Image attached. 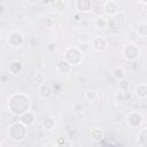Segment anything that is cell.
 <instances>
[{"mask_svg":"<svg viewBox=\"0 0 147 147\" xmlns=\"http://www.w3.org/2000/svg\"><path fill=\"white\" fill-rule=\"evenodd\" d=\"M8 108L13 115L21 116L30 110V99L24 93H15L9 99Z\"/></svg>","mask_w":147,"mask_h":147,"instance_id":"6da1fadb","label":"cell"},{"mask_svg":"<svg viewBox=\"0 0 147 147\" xmlns=\"http://www.w3.org/2000/svg\"><path fill=\"white\" fill-rule=\"evenodd\" d=\"M83 54L78 51L77 47H68L64 51V61L70 65H77L83 61Z\"/></svg>","mask_w":147,"mask_h":147,"instance_id":"7a4b0ae2","label":"cell"},{"mask_svg":"<svg viewBox=\"0 0 147 147\" xmlns=\"http://www.w3.org/2000/svg\"><path fill=\"white\" fill-rule=\"evenodd\" d=\"M8 134H9V138L11 140L22 141L26 137V127L22 123H20V122L14 123V124L10 125L9 131H8Z\"/></svg>","mask_w":147,"mask_h":147,"instance_id":"3957f363","label":"cell"},{"mask_svg":"<svg viewBox=\"0 0 147 147\" xmlns=\"http://www.w3.org/2000/svg\"><path fill=\"white\" fill-rule=\"evenodd\" d=\"M123 56L126 61H137L140 57V48L137 44L130 42L123 48Z\"/></svg>","mask_w":147,"mask_h":147,"instance_id":"277c9868","label":"cell"},{"mask_svg":"<svg viewBox=\"0 0 147 147\" xmlns=\"http://www.w3.org/2000/svg\"><path fill=\"white\" fill-rule=\"evenodd\" d=\"M7 42L9 44V46L11 47H20L23 45L24 42V36L21 31L18 30H14L10 31L7 34Z\"/></svg>","mask_w":147,"mask_h":147,"instance_id":"5b68a950","label":"cell"},{"mask_svg":"<svg viewBox=\"0 0 147 147\" xmlns=\"http://www.w3.org/2000/svg\"><path fill=\"white\" fill-rule=\"evenodd\" d=\"M102 8L105 13L109 16H115L119 13V5L115 0H107L102 3Z\"/></svg>","mask_w":147,"mask_h":147,"instance_id":"8992f818","label":"cell"},{"mask_svg":"<svg viewBox=\"0 0 147 147\" xmlns=\"http://www.w3.org/2000/svg\"><path fill=\"white\" fill-rule=\"evenodd\" d=\"M90 44H91V47L96 52H103L107 49V46H108L107 39L101 36H96L92 38V40H90Z\"/></svg>","mask_w":147,"mask_h":147,"instance_id":"52a82bcc","label":"cell"},{"mask_svg":"<svg viewBox=\"0 0 147 147\" xmlns=\"http://www.w3.org/2000/svg\"><path fill=\"white\" fill-rule=\"evenodd\" d=\"M142 116L141 114L137 113V111H131L127 114L126 116V124L130 126V127H139L141 124H142Z\"/></svg>","mask_w":147,"mask_h":147,"instance_id":"ba28073f","label":"cell"},{"mask_svg":"<svg viewBox=\"0 0 147 147\" xmlns=\"http://www.w3.org/2000/svg\"><path fill=\"white\" fill-rule=\"evenodd\" d=\"M75 6L79 13H87L92 9V1L91 0H77L75 2Z\"/></svg>","mask_w":147,"mask_h":147,"instance_id":"9c48e42d","label":"cell"},{"mask_svg":"<svg viewBox=\"0 0 147 147\" xmlns=\"http://www.w3.org/2000/svg\"><path fill=\"white\" fill-rule=\"evenodd\" d=\"M20 123H22L25 127H29V126L33 125V123H34V115L30 110L24 113L23 115L20 116Z\"/></svg>","mask_w":147,"mask_h":147,"instance_id":"30bf717a","label":"cell"},{"mask_svg":"<svg viewBox=\"0 0 147 147\" xmlns=\"http://www.w3.org/2000/svg\"><path fill=\"white\" fill-rule=\"evenodd\" d=\"M72 65H70L68 62H65L64 60L63 61H60L56 65V71L61 75H67V74H70L72 71Z\"/></svg>","mask_w":147,"mask_h":147,"instance_id":"8fae6325","label":"cell"},{"mask_svg":"<svg viewBox=\"0 0 147 147\" xmlns=\"http://www.w3.org/2000/svg\"><path fill=\"white\" fill-rule=\"evenodd\" d=\"M134 94L138 99L140 100H145L147 98V85L145 83H141L139 85L136 86V90H134Z\"/></svg>","mask_w":147,"mask_h":147,"instance_id":"7c38bea8","label":"cell"},{"mask_svg":"<svg viewBox=\"0 0 147 147\" xmlns=\"http://www.w3.org/2000/svg\"><path fill=\"white\" fill-rule=\"evenodd\" d=\"M38 93H39V95H40L42 99H48V98H51V96L53 95V90H52V87H51L49 85L42 84V85L39 86Z\"/></svg>","mask_w":147,"mask_h":147,"instance_id":"4fadbf2b","label":"cell"},{"mask_svg":"<svg viewBox=\"0 0 147 147\" xmlns=\"http://www.w3.org/2000/svg\"><path fill=\"white\" fill-rule=\"evenodd\" d=\"M22 68H23L22 63H21L20 61H17V60L11 61V62L9 63V65H8V70H9V72L13 74V75H16V74L21 72V71H22Z\"/></svg>","mask_w":147,"mask_h":147,"instance_id":"5bb4252c","label":"cell"},{"mask_svg":"<svg viewBox=\"0 0 147 147\" xmlns=\"http://www.w3.org/2000/svg\"><path fill=\"white\" fill-rule=\"evenodd\" d=\"M103 137H105V132H103L102 129L96 127V129H93V130L91 131V139H92L94 142L101 141V140L103 139Z\"/></svg>","mask_w":147,"mask_h":147,"instance_id":"9a60e30c","label":"cell"},{"mask_svg":"<svg viewBox=\"0 0 147 147\" xmlns=\"http://www.w3.org/2000/svg\"><path fill=\"white\" fill-rule=\"evenodd\" d=\"M138 144L140 147H147V127H142L138 134Z\"/></svg>","mask_w":147,"mask_h":147,"instance_id":"2e32d148","label":"cell"},{"mask_svg":"<svg viewBox=\"0 0 147 147\" xmlns=\"http://www.w3.org/2000/svg\"><path fill=\"white\" fill-rule=\"evenodd\" d=\"M41 125H42V127H44L45 130L51 131V130H53L54 126H55V119H54L53 117H51V116H47V117H45V118L42 119Z\"/></svg>","mask_w":147,"mask_h":147,"instance_id":"e0dca14e","label":"cell"},{"mask_svg":"<svg viewBox=\"0 0 147 147\" xmlns=\"http://www.w3.org/2000/svg\"><path fill=\"white\" fill-rule=\"evenodd\" d=\"M111 75L114 78H116L117 80H122L125 78V71L123 70V68L121 67H115L113 70H111Z\"/></svg>","mask_w":147,"mask_h":147,"instance_id":"ac0fdd59","label":"cell"},{"mask_svg":"<svg viewBox=\"0 0 147 147\" xmlns=\"http://www.w3.org/2000/svg\"><path fill=\"white\" fill-rule=\"evenodd\" d=\"M93 24H94V26H95L96 29H105V28L107 26L108 22H107V20H106L103 16H98V17L94 20Z\"/></svg>","mask_w":147,"mask_h":147,"instance_id":"d6986e66","label":"cell"},{"mask_svg":"<svg viewBox=\"0 0 147 147\" xmlns=\"http://www.w3.org/2000/svg\"><path fill=\"white\" fill-rule=\"evenodd\" d=\"M136 33L138 37L140 38H146L147 37V24L146 23H141L138 25V29L136 30Z\"/></svg>","mask_w":147,"mask_h":147,"instance_id":"ffe728a7","label":"cell"},{"mask_svg":"<svg viewBox=\"0 0 147 147\" xmlns=\"http://www.w3.org/2000/svg\"><path fill=\"white\" fill-rule=\"evenodd\" d=\"M77 48H78V51H79V52H80L83 55L87 54V53H88V52L92 49L90 41H87V42H80V44H79V46H78Z\"/></svg>","mask_w":147,"mask_h":147,"instance_id":"44dd1931","label":"cell"},{"mask_svg":"<svg viewBox=\"0 0 147 147\" xmlns=\"http://www.w3.org/2000/svg\"><path fill=\"white\" fill-rule=\"evenodd\" d=\"M52 6H53V8H54L55 10H57V11H63V10L65 9V3H64V1H62V0L53 1V2H52Z\"/></svg>","mask_w":147,"mask_h":147,"instance_id":"7402d4cb","label":"cell"},{"mask_svg":"<svg viewBox=\"0 0 147 147\" xmlns=\"http://www.w3.org/2000/svg\"><path fill=\"white\" fill-rule=\"evenodd\" d=\"M84 96H85V99L87 101H94L96 99V91H94V90H87L85 92Z\"/></svg>","mask_w":147,"mask_h":147,"instance_id":"603a6c76","label":"cell"},{"mask_svg":"<svg viewBox=\"0 0 147 147\" xmlns=\"http://www.w3.org/2000/svg\"><path fill=\"white\" fill-rule=\"evenodd\" d=\"M34 79H36V82H37L38 84L42 85V84H45V82H46V76H45V74H42V72H37L36 76H34Z\"/></svg>","mask_w":147,"mask_h":147,"instance_id":"cb8c5ba5","label":"cell"},{"mask_svg":"<svg viewBox=\"0 0 147 147\" xmlns=\"http://www.w3.org/2000/svg\"><path fill=\"white\" fill-rule=\"evenodd\" d=\"M119 82V90L122 91V92H125V91H127L129 90V87H130V84H129V82L124 78V79H122V80H118Z\"/></svg>","mask_w":147,"mask_h":147,"instance_id":"d4e9b609","label":"cell"},{"mask_svg":"<svg viewBox=\"0 0 147 147\" xmlns=\"http://www.w3.org/2000/svg\"><path fill=\"white\" fill-rule=\"evenodd\" d=\"M55 147H71V144L69 141L64 140V139H59Z\"/></svg>","mask_w":147,"mask_h":147,"instance_id":"484cf974","label":"cell"},{"mask_svg":"<svg viewBox=\"0 0 147 147\" xmlns=\"http://www.w3.org/2000/svg\"><path fill=\"white\" fill-rule=\"evenodd\" d=\"M44 24L46 25V28L52 29V28L55 25V22H54V20H53L52 17H46V20L44 21Z\"/></svg>","mask_w":147,"mask_h":147,"instance_id":"4316f807","label":"cell"},{"mask_svg":"<svg viewBox=\"0 0 147 147\" xmlns=\"http://www.w3.org/2000/svg\"><path fill=\"white\" fill-rule=\"evenodd\" d=\"M46 51H47L48 53H54V52L56 51L55 44H54V42H48V44L46 45Z\"/></svg>","mask_w":147,"mask_h":147,"instance_id":"83f0119b","label":"cell"},{"mask_svg":"<svg viewBox=\"0 0 147 147\" xmlns=\"http://www.w3.org/2000/svg\"><path fill=\"white\" fill-rule=\"evenodd\" d=\"M127 36H129V38L131 39V42H134V44H136V40H137V38H138V36H137V33H136V30H134V31H130V33H129Z\"/></svg>","mask_w":147,"mask_h":147,"instance_id":"f1b7e54d","label":"cell"},{"mask_svg":"<svg viewBox=\"0 0 147 147\" xmlns=\"http://www.w3.org/2000/svg\"><path fill=\"white\" fill-rule=\"evenodd\" d=\"M78 39H79V41H80V42H87V41H90V38H88V36H87L86 33L79 34Z\"/></svg>","mask_w":147,"mask_h":147,"instance_id":"f546056e","label":"cell"},{"mask_svg":"<svg viewBox=\"0 0 147 147\" xmlns=\"http://www.w3.org/2000/svg\"><path fill=\"white\" fill-rule=\"evenodd\" d=\"M75 21H76V22H80V21H82V15H80V13H78V14L75 15Z\"/></svg>","mask_w":147,"mask_h":147,"instance_id":"4dcf8cb0","label":"cell"},{"mask_svg":"<svg viewBox=\"0 0 147 147\" xmlns=\"http://www.w3.org/2000/svg\"><path fill=\"white\" fill-rule=\"evenodd\" d=\"M45 147H55V146H54L53 144H48V145H46Z\"/></svg>","mask_w":147,"mask_h":147,"instance_id":"1f68e13d","label":"cell"},{"mask_svg":"<svg viewBox=\"0 0 147 147\" xmlns=\"http://www.w3.org/2000/svg\"><path fill=\"white\" fill-rule=\"evenodd\" d=\"M1 37H2V33H1V30H0V39H1Z\"/></svg>","mask_w":147,"mask_h":147,"instance_id":"d6a6232c","label":"cell"}]
</instances>
